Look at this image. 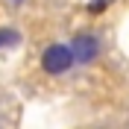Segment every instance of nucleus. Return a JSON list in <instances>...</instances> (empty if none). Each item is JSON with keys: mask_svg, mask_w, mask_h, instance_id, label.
<instances>
[{"mask_svg": "<svg viewBox=\"0 0 129 129\" xmlns=\"http://www.w3.org/2000/svg\"><path fill=\"white\" fill-rule=\"evenodd\" d=\"M68 50H71L73 64H91L100 56V38H97L94 32H79V35H73Z\"/></svg>", "mask_w": 129, "mask_h": 129, "instance_id": "nucleus-1", "label": "nucleus"}, {"mask_svg": "<svg viewBox=\"0 0 129 129\" xmlns=\"http://www.w3.org/2000/svg\"><path fill=\"white\" fill-rule=\"evenodd\" d=\"M109 3H112V0H88V6H85V9H88L91 15H103L106 9H109Z\"/></svg>", "mask_w": 129, "mask_h": 129, "instance_id": "nucleus-4", "label": "nucleus"}, {"mask_svg": "<svg viewBox=\"0 0 129 129\" xmlns=\"http://www.w3.org/2000/svg\"><path fill=\"white\" fill-rule=\"evenodd\" d=\"M18 41H21L18 29H0V47H15Z\"/></svg>", "mask_w": 129, "mask_h": 129, "instance_id": "nucleus-3", "label": "nucleus"}, {"mask_svg": "<svg viewBox=\"0 0 129 129\" xmlns=\"http://www.w3.org/2000/svg\"><path fill=\"white\" fill-rule=\"evenodd\" d=\"M71 50H68V44H50V47H44V53H41V68H44V73H53V76H59V73L71 71Z\"/></svg>", "mask_w": 129, "mask_h": 129, "instance_id": "nucleus-2", "label": "nucleus"}, {"mask_svg": "<svg viewBox=\"0 0 129 129\" xmlns=\"http://www.w3.org/2000/svg\"><path fill=\"white\" fill-rule=\"evenodd\" d=\"M12 3H24V0H12Z\"/></svg>", "mask_w": 129, "mask_h": 129, "instance_id": "nucleus-5", "label": "nucleus"}]
</instances>
